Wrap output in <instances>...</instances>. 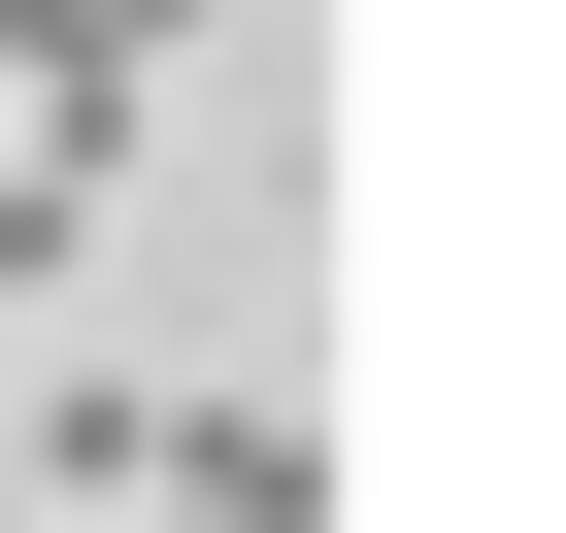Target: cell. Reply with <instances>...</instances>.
Returning <instances> with one entry per match:
<instances>
[{
	"label": "cell",
	"mask_w": 566,
	"mask_h": 533,
	"mask_svg": "<svg viewBox=\"0 0 566 533\" xmlns=\"http://www.w3.org/2000/svg\"><path fill=\"white\" fill-rule=\"evenodd\" d=\"M134 533H334V400H134Z\"/></svg>",
	"instance_id": "1"
},
{
	"label": "cell",
	"mask_w": 566,
	"mask_h": 533,
	"mask_svg": "<svg viewBox=\"0 0 566 533\" xmlns=\"http://www.w3.org/2000/svg\"><path fill=\"white\" fill-rule=\"evenodd\" d=\"M67 266H101V167H34V134H0V301H67Z\"/></svg>",
	"instance_id": "2"
},
{
	"label": "cell",
	"mask_w": 566,
	"mask_h": 533,
	"mask_svg": "<svg viewBox=\"0 0 566 533\" xmlns=\"http://www.w3.org/2000/svg\"><path fill=\"white\" fill-rule=\"evenodd\" d=\"M101 34H134V67H167V34H200V0H101Z\"/></svg>",
	"instance_id": "3"
}]
</instances>
